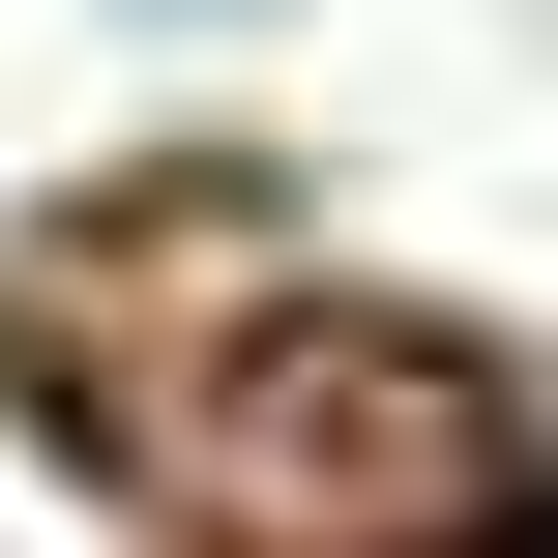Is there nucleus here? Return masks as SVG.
<instances>
[{
    "mask_svg": "<svg viewBox=\"0 0 558 558\" xmlns=\"http://www.w3.org/2000/svg\"><path fill=\"white\" fill-rule=\"evenodd\" d=\"M206 500L265 558H500V383L441 324H265L206 383Z\"/></svg>",
    "mask_w": 558,
    "mask_h": 558,
    "instance_id": "nucleus-1",
    "label": "nucleus"
},
{
    "mask_svg": "<svg viewBox=\"0 0 558 558\" xmlns=\"http://www.w3.org/2000/svg\"><path fill=\"white\" fill-rule=\"evenodd\" d=\"M0 558H147V500H118V471H88L29 383H0Z\"/></svg>",
    "mask_w": 558,
    "mask_h": 558,
    "instance_id": "nucleus-2",
    "label": "nucleus"
},
{
    "mask_svg": "<svg viewBox=\"0 0 558 558\" xmlns=\"http://www.w3.org/2000/svg\"><path fill=\"white\" fill-rule=\"evenodd\" d=\"M118 29H265V0H118Z\"/></svg>",
    "mask_w": 558,
    "mask_h": 558,
    "instance_id": "nucleus-3",
    "label": "nucleus"
},
{
    "mask_svg": "<svg viewBox=\"0 0 558 558\" xmlns=\"http://www.w3.org/2000/svg\"><path fill=\"white\" fill-rule=\"evenodd\" d=\"M500 558H558V530H500Z\"/></svg>",
    "mask_w": 558,
    "mask_h": 558,
    "instance_id": "nucleus-4",
    "label": "nucleus"
}]
</instances>
